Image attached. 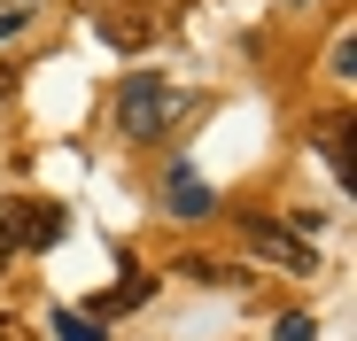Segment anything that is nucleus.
<instances>
[{
    "label": "nucleus",
    "instance_id": "7",
    "mask_svg": "<svg viewBox=\"0 0 357 341\" xmlns=\"http://www.w3.org/2000/svg\"><path fill=\"white\" fill-rule=\"evenodd\" d=\"M272 341H319V326L295 310V318H280V326H272Z\"/></svg>",
    "mask_w": 357,
    "mask_h": 341
},
{
    "label": "nucleus",
    "instance_id": "4",
    "mask_svg": "<svg viewBox=\"0 0 357 341\" xmlns=\"http://www.w3.org/2000/svg\"><path fill=\"white\" fill-rule=\"evenodd\" d=\"M163 194H171V209H178V217H210V209H218V202H210V187L195 179L187 163H171V179H163Z\"/></svg>",
    "mask_w": 357,
    "mask_h": 341
},
{
    "label": "nucleus",
    "instance_id": "10",
    "mask_svg": "<svg viewBox=\"0 0 357 341\" xmlns=\"http://www.w3.org/2000/svg\"><path fill=\"white\" fill-rule=\"evenodd\" d=\"M0 341H8V326H0Z\"/></svg>",
    "mask_w": 357,
    "mask_h": 341
},
{
    "label": "nucleus",
    "instance_id": "6",
    "mask_svg": "<svg viewBox=\"0 0 357 341\" xmlns=\"http://www.w3.org/2000/svg\"><path fill=\"white\" fill-rule=\"evenodd\" d=\"M54 333H63V341H101V326L86 310H54Z\"/></svg>",
    "mask_w": 357,
    "mask_h": 341
},
{
    "label": "nucleus",
    "instance_id": "2",
    "mask_svg": "<svg viewBox=\"0 0 357 341\" xmlns=\"http://www.w3.org/2000/svg\"><path fill=\"white\" fill-rule=\"evenodd\" d=\"M63 241V209L54 202H0V264L8 256H39Z\"/></svg>",
    "mask_w": 357,
    "mask_h": 341
},
{
    "label": "nucleus",
    "instance_id": "1",
    "mask_svg": "<svg viewBox=\"0 0 357 341\" xmlns=\"http://www.w3.org/2000/svg\"><path fill=\"white\" fill-rule=\"evenodd\" d=\"M178 117H187V86H171V78H125L116 86V132L125 140H163Z\"/></svg>",
    "mask_w": 357,
    "mask_h": 341
},
{
    "label": "nucleus",
    "instance_id": "5",
    "mask_svg": "<svg viewBox=\"0 0 357 341\" xmlns=\"http://www.w3.org/2000/svg\"><path fill=\"white\" fill-rule=\"evenodd\" d=\"M132 303H148V279H125V287H109V295H93V326H101L109 310H132Z\"/></svg>",
    "mask_w": 357,
    "mask_h": 341
},
{
    "label": "nucleus",
    "instance_id": "8",
    "mask_svg": "<svg viewBox=\"0 0 357 341\" xmlns=\"http://www.w3.org/2000/svg\"><path fill=\"white\" fill-rule=\"evenodd\" d=\"M101 31H109V47H140L148 39V24H101Z\"/></svg>",
    "mask_w": 357,
    "mask_h": 341
},
{
    "label": "nucleus",
    "instance_id": "3",
    "mask_svg": "<svg viewBox=\"0 0 357 341\" xmlns=\"http://www.w3.org/2000/svg\"><path fill=\"white\" fill-rule=\"evenodd\" d=\"M241 241H249L257 256H272L280 271H319V256H311V241L295 233V225H272V217H241Z\"/></svg>",
    "mask_w": 357,
    "mask_h": 341
},
{
    "label": "nucleus",
    "instance_id": "9",
    "mask_svg": "<svg viewBox=\"0 0 357 341\" xmlns=\"http://www.w3.org/2000/svg\"><path fill=\"white\" fill-rule=\"evenodd\" d=\"M24 24H31V8H24V0H16V8H0V39H16Z\"/></svg>",
    "mask_w": 357,
    "mask_h": 341
}]
</instances>
